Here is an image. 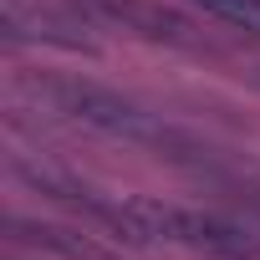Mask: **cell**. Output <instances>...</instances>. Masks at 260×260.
<instances>
[{
	"mask_svg": "<svg viewBox=\"0 0 260 260\" xmlns=\"http://www.w3.org/2000/svg\"><path fill=\"white\" fill-rule=\"evenodd\" d=\"M26 92L56 112V117H72L82 127H92V133H107V138H122V143H133V148H148L158 158H174V164H204L209 148L184 133L179 122H169L164 112H148L138 102H127L107 87H92V82H72V77H36L26 82Z\"/></svg>",
	"mask_w": 260,
	"mask_h": 260,
	"instance_id": "obj_1",
	"label": "cell"
},
{
	"mask_svg": "<svg viewBox=\"0 0 260 260\" xmlns=\"http://www.w3.org/2000/svg\"><path fill=\"white\" fill-rule=\"evenodd\" d=\"M133 204H138L143 245H184L214 260H260V230L240 219L184 209V204H158V199H133Z\"/></svg>",
	"mask_w": 260,
	"mask_h": 260,
	"instance_id": "obj_2",
	"label": "cell"
},
{
	"mask_svg": "<svg viewBox=\"0 0 260 260\" xmlns=\"http://www.w3.org/2000/svg\"><path fill=\"white\" fill-rule=\"evenodd\" d=\"M0 31H6V41H46V46H67V51L92 46L82 36V26L51 0H6L0 6Z\"/></svg>",
	"mask_w": 260,
	"mask_h": 260,
	"instance_id": "obj_3",
	"label": "cell"
},
{
	"mask_svg": "<svg viewBox=\"0 0 260 260\" xmlns=\"http://www.w3.org/2000/svg\"><path fill=\"white\" fill-rule=\"evenodd\" d=\"M6 230L16 240H31V245H46L67 260H117L112 250H102L92 235H77V230H61V224H31V219H6Z\"/></svg>",
	"mask_w": 260,
	"mask_h": 260,
	"instance_id": "obj_4",
	"label": "cell"
},
{
	"mask_svg": "<svg viewBox=\"0 0 260 260\" xmlns=\"http://www.w3.org/2000/svg\"><path fill=\"white\" fill-rule=\"evenodd\" d=\"M92 11H97V16H107V21H122V31L169 36V41H179V36H184V26H179V21H169V16H164V11H153V6H138V0H92Z\"/></svg>",
	"mask_w": 260,
	"mask_h": 260,
	"instance_id": "obj_5",
	"label": "cell"
},
{
	"mask_svg": "<svg viewBox=\"0 0 260 260\" xmlns=\"http://www.w3.org/2000/svg\"><path fill=\"white\" fill-rule=\"evenodd\" d=\"M194 11H204L209 21H224L235 31H250L260 36V0H189Z\"/></svg>",
	"mask_w": 260,
	"mask_h": 260,
	"instance_id": "obj_6",
	"label": "cell"
}]
</instances>
